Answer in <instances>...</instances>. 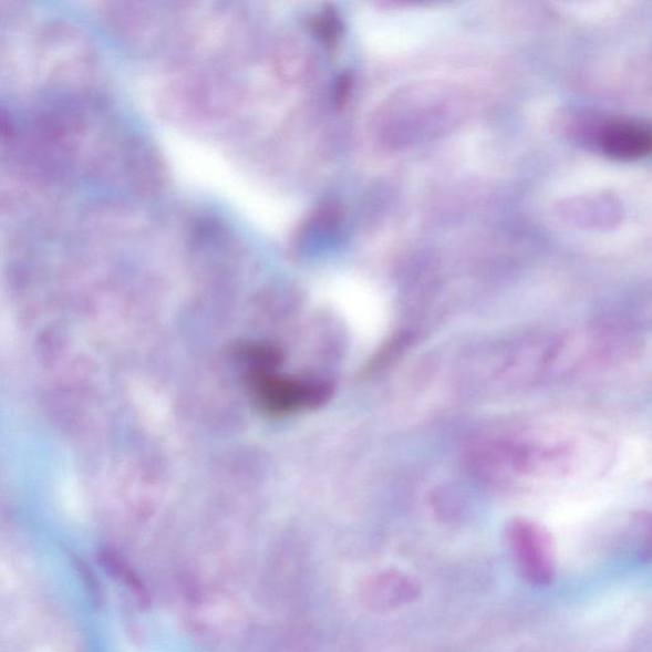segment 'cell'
I'll return each instance as SVG.
<instances>
[{"label": "cell", "instance_id": "6da1fadb", "mask_svg": "<svg viewBox=\"0 0 652 652\" xmlns=\"http://www.w3.org/2000/svg\"><path fill=\"white\" fill-rule=\"evenodd\" d=\"M571 439L555 434L515 432L480 444L476 452L479 467L496 478L563 474L575 464Z\"/></svg>", "mask_w": 652, "mask_h": 652}, {"label": "cell", "instance_id": "7a4b0ae2", "mask_svg": "<svg viewBox=\"0 0 652 652\" xmlns=\"http://www.w3.org/2000/svg\"><path fill=\"white\" fill-rule=\"evenodd\" d=\"M510 537L524 572L531 580L548 582L552 575V561L546 532L535 524L518 520L511 525Z\"/></svg>", "mask_w": 652, "mask_h": 652}, {"label": "cell", "instance_id": "3957f363", "mask_svg": "<svg viewBox=\"0 0 652 652\" xmlns=\"http://www.w3.org/2000/svg\"><path fill=\"white\" fill-rule=\"evenodd\" d=\"M600 147L609 157L634 161L645 157L651 149V130L648 123L621 118L609 123L600 134Z\"/></svg>", "mask_w": 652, "mask_h": 652}, {"label": "cell", "instance_id": "277c9868", "mask_svg": "<svg viewBox=\"0 0 652 652\" xmlns=\"http://www.w3.org/2000/svg\"><path fill=\"white\" fill-rule=\"evenodd\" d=\"M61 497L64 507L74 516L84 514L83 496L79 482L73 477H66L61 483Z\"/></svg>", "mask_w": 652, "mask_h": 652}]
</instances>
